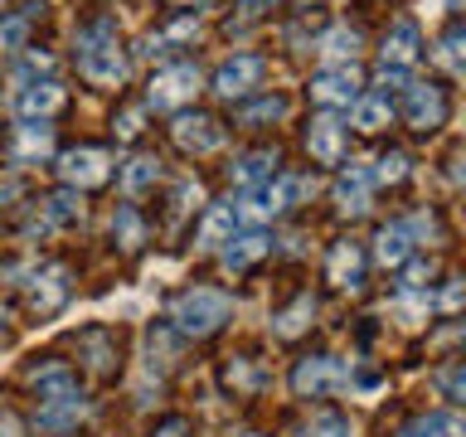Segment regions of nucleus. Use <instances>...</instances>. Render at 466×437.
<instances>
[{"instance_id": "obj_26", "label": "nucleus", "mask_w": 466, "mask_h": 437, "mask_svg": "<svg viewBox=\"0 0 466 437\" xmlns=\"http://www.w3.org/2000/svg\"><path fill=\"white\" fill-rule=\"evenodd\" d=\"M199 35V20H195V15H189V20H175L170 29H160V35H146L141 39V54H170V44H180V39H195Z\"/></svg>"}, {"instance_id": "obj_44", "label": "nucleus", "mask_w": 466, "mask_h": 437, "mask_svg": "<svg viewBox=\"0 0 466 437\" xmlns=\"http://www.w3.org/2000/svg\"><path fill=\"white\" fill-rule=\"evenodd\" d=\"M451 5H457V10H466V0H451Z\"/></svg>"}, {"instance_id": "obj_27", "label": "nucleus", "mask_w": 466, "mask_h": 437, "mask_svg": "<svg viewBox=\"0 0 466 437\" xmlns=\"http://www.w3.org/2000/svg\"><path fill=\"white\" fill-rule=\"evenodd\" d=\"M156 180H160V160H156V156H131V160H127V170H122L127 195H146Z\"/></svg>"}, {"instance_id": "obj_4", "label": "nucleus", "mask_w": 466, "mask_h": 437, "mask_svg": "<svg viewBox=\"0 0 466 437\" xmlns=\"http://www.w3.org/2000/svg\"><path fill=\"white\" fill-rule=\"evenodd\" d=\"M350 384V364L335 355H306L297 370H291V389L301 399H326V393H340Z\"/></svg>"}, {"instance_id": "obj_2", "label": "nucleus", "mask_w": 466, "mask_h": 437, "mask_svg": "<svg viewBox=\"0 0 466 437\" xmlns=\"http://www.w3.org/2000/svg\"><path fill=\"white\" fill-rule=\"evenodd\" d=\"M228 311H233V301L224 297V291L195 287V291H185V297L175 301V326H180L185 335H209L228 320Z\"/></svg>"}, {"instance_id": "obj_17", "label": "nucleus", "mask_w": 466, "mask_h": 437, "mask_svg": "<svg viewBox=\"0 0 466 437\" xmlns=\"http://www.w3.org/2000/svg\"><path fill=\"white\" fill-rule=\"evenodd\" d=\"M374 253L384 268H403L408 258H413V233H408V224H384L374 239Z\"/></svg>"}, {"instance_id": "obj_1", "label": "nucleus", "mask_w": 466, "mask_h": 437, "mask_svg": "<svg viewBox=\"0 0 466 437\" xmlns=\"http://www.w3.org/2000/svg\"><path fill=\"white\" fill-rule=\"evenodd\" d=\"M78 73L97 87H116L127 78V58L116 49V25L112 20H93L78 29Z\"/></svg>"}, {"instance_id": "obj_9", "label": "nucleus", "mask_w": 466, "mask_h": 437, "mask_svg": "<svg viewBox=\"0 0 466 437\" xmlns=\"http://www.w3.org/2000/svg\"><path fill=\"white\" fill-rule=\"evenodd\" d=\"M199 93V68L195 64H175V68H160L151 78V107H180Z\"/></svg>"}, {"instance_id": "obj_31", "label": "nucleus", "mask_w": 466, "mask_h": 437, "mask_svg": "<svg viewBox=\"0 0 466 437\" xmlns=\"http://www.w3.org/2000/svg\"><path fill=\"white\" fill-rule=\"evenodd\" d=\"M282 117H287V97H262V102H253V107L238 112V122L258 127V122H282Z\"/></svg>"}, {"instance_id": "obj_6", "label": "nucleus", "mask_w": 466, "mask_h": 437, "mask_svg": "<svg viewBox=\"0 0 466 437\" xmlns=\"http://www.w3.org/2000/svg\"><path fill=\"white\" fill-rule=\"evenodd\" d=\"M58 170H64V180L73 189H93V185H107L112 156L97 151V146H73V151H64V160H58Z\"/></svg>"}, {"instance_id": "obj_3", "label": "nucleus", "mask_w": 466, "mask_h": 437, "mask_svg": "<svg viewBox=\"0 0 466 437\" xmlns=\"http://www.w3.org/2000/svg\"><path fill=\"white\" fill-rule=\"evenodd\" d=\"M418 49H422V35H418V25L413 20H399L384 35V49H379V87H399L408 78V68L418 64Z\"/></svg>"}, {"instance_id": "obj_30", "label": "nucleus", "mask_w": 466, "mask_h": 437, "mask_svg": "<svg viewBox=\"0 0 466 437\" xmlns=\"http://www.w3.org/2000/svg\"><path fill=\"white\" fill-rule=\"evenodd\" d=\"M437 393L442 399H451V403H466V360H451L447 370H437Z\"/></svg>"}, {"instance_id": "obj_22", "label": "nucleus", "mask_w": 466, "mask_h": 437, "mask_svg": "<svg viewBox=\"0 0 466 437\" xmlns=\"http://www.w3.org/2000/svg\"><path fill=\"white\" fill-rule=\"evenodd\" d=\"M360 277H364L360 243H335V253H330V282L335 287H360Z\"/></svg>"}, {"instance_id": "obj_16", "label": "nucleus", "mask_w": 466, "mask_h": 437, "mask_svg": "<svg viewBox=\"0 0 466 437\" xmlns=\"http://www.w3.org/2000/svg\"><path fill=\"white\" fill-rule=\"evenodd\" d=\"M370 185H374L370 170H364V166H350L340 180H335V199H340V209H345V214H364V209H370Z\"/></svg>"}, {"instance_id": "obj_20", "label": "nucleus", "mask_w": 466, "mask_h": 437, "mask_svg": "<svg viewBox=\"0 0 466 437\" xmlns=\"http://www.w3.org/2000/svg\"><path fill=\"white\" fill-rule=\"evenodd\" d=\"M272 166H277V151H248V156H238V160L228 166V175H233L238 185L258 189V185L272 180Z\"/></svg>"}, {"instance_id": "obj_25", "label": "nucleus", "mask_w": 466, "mask_h": 437, "mask_svg": "<svg viewBox=\"0 0 466 437\" xmlns=\"http://www.w3.org/2000/svg\"><path fill=\"white\" fill-rule=\"evenodd\" d=\"M399 437H466V422L457 413H428V418H418L413 428H403Z\"/></svg>"}, {"instance_id": "obj_40", "label": "nucleus", "mask_w": 466, "mask_h": 437, "mask_svg": "<svg viewBox=\"0 0 466 437\" xmlns=\"http://www.w3.org/2000/svg\"><path fill=\"white\" fill-rule=\"evenodd\" d=\"M15 195H20V180H15V175H0V204H10Z\"/></svg>"}, {"instance_id": "obj_36", "label": "nucleus", "mask_w": 466, "mask_h": 437, "mask_svg": "<svg viewBox=\"0 0 466 437\" xmlns=\"http://www.w3.org/2000/svg\"><path fill=\"white\" fill-rule=\"evenodd\" d=\"M25 35H29V20H25V15L5 20V25H0V54H15V49L25 44Z\"/></svg>"}, {"instance_id": "obj_37", "label": "nucleus", "mask_w": 466, "mask_h": 437, "mask_svg": "<svg viewBox=\"0 0 466 437\" xmlns=\"http://www.w3.org/2000/svg\"><path fill=\"white\" fill-rule=\"evenodd\" d=\"M428 277H432V262H422V258L403 262V291H422V287H428Z\"/></svg>"}, {"instance_id": "obj_45", "label": "nucleus", "mask_w": 466, "mask_h": 437, "mask_svg": "<svg viewBox=\"0 0 466 437\" xmlns=\"http://www.w3.org/2000/svg\"><path fill=\"white\" fill-rule=\"evenodd\" d=\"M0 320H5V306H0Z\"/></svg>"}, {"instance_id": "obj_39", "label": "nucleus", "mask_w": 466, "mask_h": 437, "mask_svg": "<svg viewBox=\"0 0 466 437\" xmlns=\"http://www.w3.org/2000/svg\"><path fill=\"white\" fill-rule=\"evenodd\" d=\"M116 131H122V137H137V131H141V112H122V122H116Z\"/></svg>"}, {"instance_id": "obj_10", "label": "nucleus", "mask_w": 466, "mask_h": 437, "mask_svg": "<svg viewBox=\"0 0 466 437\" xmlns=\"http://www.w3.org/2000/svg\"><path fill=\"white\" fill-rule=\"evenodd\" d=\"M29 384L39 393V408H58V403H83L78 379H73L68 364H44V370L29 374Z\"/></svg>"}, {"instance_id": "obj_21", "label": "nucleus", "mask_w": 466, "mask_h": 437, "mask_svg": "<svg viewBox=\"0 0 466 437\" xmlns=\"http://www.w3.org/2000/svg\"><path fill=\"white\" fill-rule=\"evenodd\" d=\"M83 218V204L73 189H64V195H54L49 204H44V218L39 224H29V233H44V229H68V224H78Z\"/></svg>"}, {"instance_id": "obj_32", "label": "nucleus", "mask_w": 466, "mask_h": 437, "mask_svg": "<svg viewBox=\"0 0 466 437\" xmlns=\"http://www.w3.org/2000/svg\"><path fill=\"white\" fill-rule=\"evenodd\" d=\"M112 239L122 243V248H141V218H137V209H116V218H112Z\"/></svg>"}, {"instance_id": "obj_8", "label": "nucleus", "mask_w": 466, "mask_h": 437, "mask_svg": "<svg viewBox=\"0 0 466 437\" xmlns=\"http://www.w3.org/2000/svg\"><path fill=\"white\" fill-rule=\"evenodd\" d=\"M262 73H268V64H262L258 54H238V58H228V64H218L214 93L218 97H248L262 83Z\"/></svg>"}, {"instance_id": "obj_28", "label": "nucleus", "mask_w": 466, "mask_h": 437, "mask_svg": "<svg viewBox=\"0 0 466 437\" xmlns=\"http://www.w3.org/2000/svg\"><path fill=\"white\" fill-rule=\"evenodd\" d=\"M437 64L451 68V73H466V25L447 29V35L437 39Z\"/></svg>"}, {"instance_id": "obj_34", "label": "nucleus", "mask_w": 466, "mask_h": 437, "mask_svg": "<svg viewBox=\"0 0 466 437\" xmlns=\"http://www.w3.org/2000/svg\"><path fill=\"white\" fill-rule=\"evenodd\" d=\"M370 175H374L379 185H399L403 175H408V156H403V151H389V156H379Z\"/></svg>"}, {"instance_id": "obj_24", "label": "nucleus", "mask_w": 466, "mask_h": 437, "mask_svg": "<svg viewBox=\"0 0 466 437\" xmlns=\"http://www.w3.org/2000/svg\"><path fill=\"white\" fill-rule=\"evenodd\" d=\"M320 54L330 58V64H355V54H360V29H350V25H335L326 39H320Z\"/></svg>"}, {"instance_id": "obj_19", "label": "nucleus", "mask_w": 466, "mask_h": 437, "mask_svg": "<svg viewBox=\"0 0 466 437\" xmlns=\"http://www.w3.org/2000/svg\"><path fill=\"white\" fill-rule=\"evenodd\" d=\"M68 297V268H49L35 277V287H29V306L35 311H54V306H64Z\"/></svg>"}, {"instance_id": "obj_13", "label": "nucleus", "mask_w": 466, "mask_h": 437, "mask_svg": "<svg viewBox=\"0 0 466 437\" xmlns=\"http://www.w3.org/2000/svg\"><path fill=\"white\" fill-rule=\"evenodd\" d=\"M58 107H64V87H58L54 78L25 83L20 93H15V112H20L25 122H44V117H54Z\"/></svg>"}, {"instance_id": "obj_12", "label": "nucleus", "mask_w": 466, "mask_h": 437, "mask_svg": "<svg viewBox=\"0 0 466 437\" xmlns=\"http://www.w3.org/2000/svg\"><path fill=\"white\" fill-rule=\"evenodd\" d=\"M170 137H175L180 151L204 156V151H214V146L224 141V131H218V122H214V117H204V112H180V117H175V127H170Z\"/></svg>"}, {"instance_id": "obj_5", "label": "nucleus", "mask_w": 466, "mask_h": 437, "mask_svg": "<svg viewBox=\"0 0 466 437\" xmlns=\"http://www.w3.org/2000/svg\"><path fill=\"white\" fill-rule=\"evenodd\" d=\"M311 97L326 102V107H355V102L364 97L360 68L355 64H335L326 73H316V78H311Z\"/></svg>"}, {"instance_id": "obj_41", "label": "nucleus", "mask_w": 466, "mask_h": 437, "mask_svg": "<svg viewBox=\"0 0 466 437\" xmlns=\"http://www.w3.org/2000/svg\"><path fill=\"white\" fill-rule=\"evenodd\" d=\"M451 180L466 185V151H457V160H451Z\"/></svg>"}, {"instance_id": "obj_35", "label": "nucleus", "mask_w": 466, "mask_h": 437, "mask_svg": "<svg viewBox=\"0 0 466 437\" xmlns=\"http://www.w3.org/2000/svg\"><path fill=\"white\" fill-rule=\"evenodd\" d=\"M301 437H350V422H345L340 413H316V418L301 428Z\"/></svg>"}, {"instance_id": "obj_38", "label": "nucleus", "mask_w": 466, "mask_h": 437, "mask_svg": "<svg viewBox=\"0 0 466 437\" xmlns=\"http://www.w3.org/2000/svg\"><path fill=\"white\" fill-rule=\"evenodd\" d=\"M185 432H189V422H185V418H166L151 437H185Z\"/></svg>"}, {"instance_id": "obj_43", "label": "nucleus", "mask_w": 466, "mask_h": 437, "mask_svg": "<svg viewBox=\"0 0 466 437\" xmlns=\"http://www.w3.org/2000/svg\"><path fill=\"white\" fill-rule=\"evenodd\" d=\"M262 5H272V0H243V10H248V15H258Z\"/></svg>"}, {"instance_id": "obj_29", "label": "nucleus", "mask_w": 466, "mask_h": 437, "mask_svg": "<svg viewBox=\"0 0 466 437\" xmlns=\"http://www.w3.org/2000/svg\"><path fill=\"white\" fill-rule=\"evenodd\" d=\"M311 316H316V301L311 297H297L282 316H277V335H301L306 326H311Z\"/></svg>"}, {"instance_id": "obj_18", "label": "nucleus", "mask_w": 466, "mask_h": 437, "mask_svg": "<svg viewBox=\"0 0 466 437\" xmlns=\"http://www.w3.org/2000/svg\"><path fill=\"white\" fill-rule=\"evenodd\" d=\"M393 117V93L389 87H374L355 102V131H384Z\"/></svg>"}, {"instance_id": "obj_23", "label": "nucleus", "mask_w": 466, "mask_h": 437, "mask_svg": "<svg viewBox=\"0 0 466 437\" xmlns=\"http://www.w3.org/2000/svg\"><path fill=\"white\" fill-rule=\"evenodd\" d=\"M54 151V127L44 122H25L20 131H15V160H39Z\"/></svg>"}, {"instance_id": "obj_15", "label": "nucleus", "mask_w": 466, "mask_h": 437, "mask_svg": "<svg viewBox=\"0 0 466 437\" xmlns=\"http://www.w3.org/2000/svg\"><path fill=\"white\" fill-rule=\"evenodd\" d=\"M233 233H238V204H233V199L209 204V214H204V229H199V248H224Z\"/></svg>"}, {"instance_id": "obj_11", "label": "nucleus", "mask_w": 466, "mask_h": 437, "mask_svg": "<svg viewBox=\"0 0 466 437\" xmlns=\"http://www.w3.org/2000/svg\"><path fill=\"white\" fill-rule=\"evenodd\" d=\"M306 151H311L320 166H340L345 160V122L335 112L316 117L311 127H306Z\"/></svg>"}, {"instance_id": "obj_33", "label": "nucleus", "mask_w": 466, "mask_h": 437, "mask_svg": "<svg viewBox=\"0 0 466 437\" xmlns=\"http://www.w3.org/2000/svg\"><path fill=\"white\" fill-rule=\"evenodd\" d=\"M78 345L87 350V355H93V360H87V364H93V370H112V340H107V335H102V330H87V335H78Z\"/></svg>"}, {"instance_id": "obj_7", "label": "nucleus", "mask_w": 466, "mask_h": 437, "mask_svg": "<svg viewBox=\"0 0 466 437\" xmlns=\"http://www.w3.org/2000/svg\"><path fill=\"white\" fill-rule=\"evenodd\" d=\"M403 117L413 131H437L447 122V97L437 83H413L408 87V102H403Z\"/></svg>"}, {"instance_id": "obj_42", "label": "nucleus", "mask_w": 466, "mask_h": 437, "mask_svg": "<svg viewBox=\"0 0 466 437\" xmlns=\"http://www.w3.org/2000/svg\"><path fill=\"white\" fill-rule=\"evenodd\" d=\"M0 437H20V422H15L10 413H0Z\"/></svg>"}, {"instance_id": "obj_14", "label": "nucleus", "mask_w": 466, "mask_h": 437, "mask_svg": "<svg viewBox=\"0 0 466 437\" xmlns=\"http://www.w3.org/2000/svg\"><path fill=\"white\" fill-rule=\"evenodd\" d=\"M268 248H272V243H268V233H262V229L233 233V239L224 243V268H228V272H248L262 253H268Z\"/></svg>"}]
</instances>
